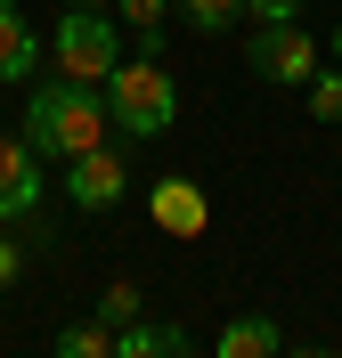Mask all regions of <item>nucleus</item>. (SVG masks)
<instances>
[{
    "label": "nucleus",
    "instance_id": "1",
    "mask_svg": "<svg viewBox=\"0 0 342 358\" xmlns=\"http://www.w3.org/2000/svg\"><path fill=\"white\" fill-rule=\"evenodd\" d=\"M24 147L41 163H73V155H90V147H106V90L73 82V73L41 82L33 106H24Z\"/></svg>",
    "mask_w": 342,
    "mask_h": 358
},
{
    "label": "nucleus",
    "instance_id": "2",
    "mask_svg": "<svg viewBox=\"0 0 342 358\" xmlns=\"http://www.w3.org/2000/svg\"><path fill=\"white\" fill-rule=\"evenodd\" d=\"M106 122L122 138H163L180 122V82L155 66V57H122L106 73Z\"/></svg>",
    "mask_w": 342,
    "mask_h": 358
},
{
    "label": "nucleus",
    "instance_id": "3",
    "mask_svg": "<svg viewBox=\"0 0 342 358\" xmlns=\"http://www.w3.org/2000/svg\"><path fill=\"white\" fill-rule=\"evenodd\" d=\"M49 57H57V73H73V82H106V73L122 66V17H114V8H66L57 33H49Z\"/></svg>",
    "mask_w": 342,
    "mask_h": 358
},
{
    "label": "nucleus",
    "instance_id": "4",
    "mask_svg": "<svg viewBox=\"0 0 342 358\" xmlns=\"http://www.w3.org/2000/svg\"><path fill=\"white\" fill-rule=\"evenodd\" d=\"M245 66L261 73V82H285V90H301L310 73L326 66V57H318V33H310V24H252Z\"/></svg>",
    "mask_w": 342,
    "mask_h": 358
},
{
    "label": "nucleus",
    "instance_id": "5",
    "mask_svg": "<svg viewBox=\"0 0 342 358\" xmlns=\"http://www.w3.org/2000/svg\"><path fill=\"white\" fill-rule=\"evenodd\" d=\"M66 196L82 203V212H114V203L131 196V171H122V155H114V147L73 155V163H66Z\"/></svg>",
    "mask_w": 342,
    "mask_h": 358
},
{
    "label": "nucleus",
    "instance_id": "6",
    "mask_svg": "<svg viewBox=\"0 0 342 358\" xmlns=\"http://www.w3.org/2000/svg\"><path fill=\"white\" fill-rule=\"evenodd\" d=\"M41 212V155L24 138H0V228H24Z\"/></svg>",
    "mask_w": 342,
    "mask_h": 358
},
{
    "label": "nucleus",
    "instance_id": "7",
    "mask_svg": "<svg viewBox=\"0 0 342 358\" xmlns=\"http://www.w3.org/2000/svg\"><path fill=\"white\" fill-rule=\"evenodd\" d=\"M147 220L171 236V245H196L212 228V203H204V187L196 179H155V196H147Z\"/></svg>",
    "mask_w": 342,
    "mask_h": 358
},
{
    "label": "nucleus",
    "instance_id": "8",
    "mask_svg": "<svg viewBox=\"0 0 342 358\" xmlns=\"http://www.w3.org/2000/svg\"><path fill=\"white\" fill-rule=\"evenodd\" d=\"M114 358H196V342H187L180 317H138L114 334Z\"/></svg>",
    "mask_w": 342,
    "mask_h": 358
},
{
    "label": "nucleus",
    "instance_id": "9",
    "mask_svg": "<svg viewBox=\"0 0 342 358\" xmlns=\"http://www.w3.org/2000/svg\"><path fill=\"white\" fill-rule=\"evenodd\" d=\"M212 358H285V334H277V317L245 310V317H228V326H220Z\"/></svg>",
    "mask_w": 342,
    "mask_h": 358
},
{
    "label": "nucleus",
    "instance_id": "10",
    "mask_svg": "<svg viewBox=\"0 0 342 358\" xmlns=\"http://www.w3.org/2000/svg\"><path fill=\"white\" fill-rule=\"evenodd\" d=\"M24 73H41V33H33V17L0 0V82H24Z\"/></svg>",
    "mask_w": 342,
    "mask_h": 358
},
{
    "label": "nucleus",
    "instance_id": "11",
    "mask_svg": "<svg viewBox=\"0 0 342 358\" xmlns=\"http://www.w3.org/2000/svg\"><path fill=\"white\" fill-rule=\"evenodd\" d=\"M138 317H147V293H138L131 277H114V285L98 293V326H106V334H122V326H138Z\"/></svg>",
    "mask_w": 342,
    "mask_h": 358
},
{
    "label": "nucleus",
    "instance_id": "12",
    "mask_svg": "<svg viewBox=\"0 0 342 358\" xmlns=\"http://www.w3.org/2000/svg\"><path fill=\"white\" fill-rule=\"evenodd\" d=\"M171 17H180L187 33H228V24L245 17V0H171Z\"/></svg>",
    "mask_w": 342,
    "mask_h": 358
},
{
    "label": "nucleus",
    "instance_id": "13",
    "mask_svg": "<svg viewBox=\"0 0 342 358\" xmlns=\"http://www.w3.org/2000/svg\"><path fill=\"white\" fill-rule=\"evenodd\" d=\"M301 106H310V122H342V66L310 73V82H301Z\"/></svg>",
    "mask_w": 342,
    "mask_h": 358
},
{
    "label": "nucleus",
    "instance_id": "14",
    "mask_svg": "<svg viewBox=\"0 0 342 358\" xmlns=\"http://www.w3.org/2000/svg\"><path fill=\"white\" fill-rule=\"evenodd\" d=\"M49 358H114V334L98 317H82V326H66V334L49 342Z\"/></svg>",
    "mask_w": 342,
    "mask_h": 358
},
{
    "label": "nucleus",
    "instance_id": "15",
    "mask_svg": "<svg viewBox=\"0 0 342 358\" xmlns=\"http://www.w3.org/2000/svg\"><path fill=\"white\" fill-rule=\"evenodd\" d=\"M114 17L131 24V33H147V24H163V17H171V0H114Z\"/></svg>",
    "mask_w": 342,
    "mask_h": 358
},
{
    "label": "nucleus",
    "instance_id": "16",
    "mask_svg": "<svg viewBox=\"0 0 342 358\" xmlns=\"http://www.w3.org/2000/svg\"><path fill=\"white\" fill-rule=\"evenodd\" d=\"M252 24H301V0H245Z\"/></svg>",
    "mask_w": 342,
    "mask_h": 358
},
{
    "label": "nucleus",
    "instance_id": "17",
    "mask_svg": "<svg viewBox=\"0 0 342 358\" xmlns=\"http://www.w3.org/2000/svg\"><path fill=\"white\" fill-rule=\"evenodd\" d=\"M17 268H24V236H0V293L17 285Z\"/></svg>",
    "mask_w": 342,
    "mask_h": 358
},
{
    "label": "nucleus",
    "instance_id": "18",
    "mask_svg": "<svg viewBox=\"0 0 342 358\" xmlns=\"http://www.w3.org/2000/svg\"><path fill=\"white\" fill-rule=\"evenodd\" d=\"M285 358H334V350H318V342H294V350H285Z\"/></svg>",
    "mask_w": 342,
    "mask_h": 358
},
{
    "label": "nucleus",
    "instance_id": "19",
    "mask_svg": "<svg viewBox=\"0 0 342 358\" xmlns=\"http://www.w3.org/2000/svg\"><path fill=\"white\" fill-rule=\"evenodd\" d=\"M66 8H114V0H66Z\"/></svg>",
    "mask_w": 342,
    "mask_h": 358
},
{
    "label": "nucleus",
    "instance_id": "20",
    "mask_svg": "<svg viewBox=\"0 0 342 358\" xmlns=\"http://www.w3.org/2000/svg\"><path fill=\"white\" fill-rule=\"evenodd\" d=\"M334 66H342V24H334Z\"/></svg>",
    "mask_w": 342,
    "mask_h": 358
}]
</instances>
